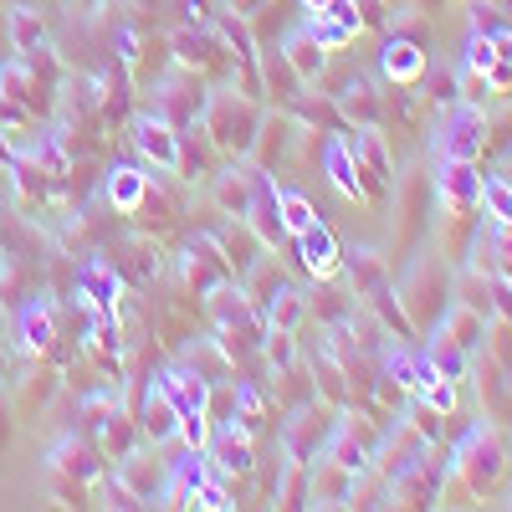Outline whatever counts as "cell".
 <instances>
[{"label":"cell","mask_w":512,"mask_h":512,"mask_svg":"<svg viewBox=\"0 0 512 512\" xmlns=\"http://www.w3.org/2000/svg\"><path fill=\"white\" fill-rule=\"evenodd\" d=\"M185 282L195 287V297H210L221 282H231L226 256H221V246L210 241V236H195V241L185 246Z\"/></svg>","instance_id":"cell-10"},{"label":"cell","mask_w":512,"mask_h":512,"mask_svg":"<svg viewBox=\"0 0 512 512\" xmlns=\"http://www.w3.org/2000/svg\"><path fill=\"white\" fill-rule=\"evenodd\" d=\"M103 451H93L88 441H62L57 446V472H67V477H77V482H98V472H103Z\"/></svg>","instance_id":"cell-23"},{"label":"cell","mask_w":512,"mask_h":512,"mask_svg":"<svg viewBox=\"0 0 512 512\" xmlns=\"http://www.w3.org/2000/svg\"><path fill=\"white\" fill-rule=\"evenodd\" d=\"M113 41H118V62H123V67H134V62H139V36H134V26H118Z\"/></svg>","instance_id":"cell-36"},{"label":"cell","mask_w":512,"mask_h":512,"mask_svg":"<svg viewBox=\"0 0 512 512\" xmlns=\"http://www.w3.org/2000/svg\"><path fill=\"white\" fill-rule=\"evenodd\" d=\"M185 11H190V26H205V11L210 6H205V0H185Z\"/></svg>","instance_id":"cell-39"},{"label":"cell","mask_w":512,"mask_h":512,"mask_svg":"<svg viewBox=\"0 0 512 512\" xmlns=\"http://www.w3.org/2000/svg\"><path fill=\"white\" fill-rule=\"evenodd\" d=\"M292 246H297V262H303V272L318 277V282L338 277V267H344V256H338V241H333V231H328L323 221H313L308 231H297Z\"/></svg>","instance_id":"cell-11"},{"label":"cell","mask_w":512,"mask_h":512,"mask_svg":"<svg viewBox=\"0 0 512 512\" xmlns=\"http://www.w3.org/2000/svg\"><path fill=\"white\" fill-rule=\"evenodd\" d=\"M282 57H287V67L303 77V82H318L323 72H328V52L318 47V41L308 36V26H297V31H287V41H282Z\"/></svg>","instance_id":"cell-18"},{"label":"cell","mask_w":512,"mask_h":512,"mask_svg":"<svg viewBox=\"0 0 512 512\" xmlns=\"http://www.w3.org/2000/svg\"><path fill=\"white\" fill-rule=\"evenodd\" d=\"M436 200L451 210V216L477 210L482 205V169H477V159H441L436 164Z\"/></svg>","instance_id":"cell-6"},{"label":"cell","mask_w":512,"mask_h":512,"mask_svg":"<svg viewBox=\"0 0 512 512\" xmlns=\"http://www.w3.org/2000/svg\"><path fill=\"white\" fill-rule=\"evenodd\" d=\"M338 108H344V118H354L359 128H379V93L369 88L364 77H354L344 93H338Z\"/></svg>","instance_id":"cell-24"},{"label":"cell","mask_w":512,"mask_h":512,"mask_svg":"<svg viewBox=\"0 0 512 512\" xmlns=\"http://www.w3.org/2000/svg\"><path fill=\"white\" fill-rule=\"evenodd\" d=\"M487 144V113L482 103H451V113L441 118V159H482Z\"/></svg>","instance_id":"cell-4"},{"label":"cell","mask_w":512,"mask_h":512,"mask_svg":"<svg viewBox=\"0 0 512 512\" xmlns=\"http://www.w3.org/2000/svg\"><path fill=\"white\" fill-rule=\"evenodd\" d=\"M492 67H497V47H492V36H487V31H472V36H466V72L487 77Z\"/></svg>","instance_id":"cell-32"},{"label":"cell","mask_w":512,"mask_h":512,"mask_svg":"<svg viewBox=\"0 0 512 512\" xmlns=\"http://www.w3.org/2000/svg\"><path fill=\"white\" fill-rule=\"evenodd\" d=\"M0 277H6V246H0Z\"/></svg>","instance_id":"cell-43"},{"label":"cell","mask_w":512,"mask_h":512,"mask_svg":"<svg viewBox=\"0 0 512 512\" xmlns=\"http://www.w3.org/2000/svg\"><path fill=\"white\" fill-rule=\"evenodd\" d=\"M425 67H431V57H425V47L415 36H390L379 52V72L395 82V88H415V82L425 77Z\"/></svg>","instance_id":"cell-12"},{"label":"cell","mask_w":512,"mask_h":512,"mask_svg":"<svg viewBox=\"0 0 512 512\" xmlns=\"http://www.w3.org/2000/svg\"><path fill=\"white\" fill-rule=\"evenodd\" d=\"M318 159H323V175L333 180V190L338 195H349V200H369L364 195V175H359V159L349 154V144L344 139H323V149H318Z\"/></svg>","instance_id":"cell-16"},{"label":"cell","mask_w":512,"mask_h":512,"mask_svg":"<svg viewBox=\"0 0 512 512\" xmlns=\"http://www.w3.org/2000/svg\"><path fill=\"white\" fill-rule=\"evenodd\" d=\"M267 364H272V369L297 364V344H292V333H287V328H272V333H267Z\"/></svg>","instance_id":"cell-35"},{"label":"cell","mask_w":512,"mask_h":512,"mask_svg":"<svg viewBox=\"0 0 512 512\" xmlns=\"http://www.w3.org/2000/svg\"><path fill=\"white\" fill-rule=\"evenodd\" d=\"M256 67H262V88H267V93H277L282 103H292V98H297V88H308V82H303V77H297V72L287 67L282 47H277V52H267V57L256 62Z\"/></svg>","instance_id":"cell-26"},{"label":"cell","mask_w":512,"mask_h":512,"mask_svg":"<svg viewBox=\"0 0 512 512\" xmlns=\"http://www.w3.org/2000/svg\"><path fill=\"white\" fill-rule=\"evenodd\" d=\"M354 477L359 472H344V466L328 461V456L308 461V507H349Z\"/></svg>","instance_id":"cell-13"},{"label":"cell","mask_w":512,"mask_h":512,"mask_svg":"<svg viewBox=\"0 0 512 512\" xmlns=\"http://www.w3.org/2000/svg\"><path fill=\"white\" fill-rule=\"evenodd\" d=\"M446 6V0H410V11H420V16H436Z\"/></svg>","instance_id":"cell-40"},{"label":"cell","mask_w":512,"mask_h":512,"mask_svg":"<svg viewBox=\"0 0 512 512\" xmlns=\"http://www.w3.org/2000/svg\"><path fill=\"white\" fill-rule=\"evenodd\" d=\"M139 436H144L149 446H169V441L180 436V405L169 400L164 384H154V390L144 395V410H139Z\"/></svg>","instance_id":"cell-14"},{"label":"cell","mask_w":512,"mask_h":512,"mask_svg":"<svg viewBox=\"0 0 512 512\" xmlns=\"http://www.w3.org/2000/svg\"><path fill=\"white\" fill-rule=\"evenodd\" d=\"M256 169H221V175H210V200L226 221H246L251 205H256Z\"/></svg>","instance_id":"cell-9"},{"label":"cell","mask_w":512,"mask_h":512,"mask_svg":"<svg viewBox=\"0 0 512 512\" xmlns=\"http://www.w3.org/2000/svg\"><path fill=\"white\" fill-rule=\"evenodd\" d=\"M159 384L169 390V400L180 405V415H185V410H205V415H210V379H205V374H195L190 364L169 369V374H164Z\"/></svg>","instance_id":"cell-19"},{"label":"cell","mask_w":512,"mask_h":512,"mask_svg":"<svg viewBox=\"0 0 512 512\" xmlns=\"http://www.w3.org/2000/svg\"><path fill=\"white\" fill-rule=\"evenodd\" d=\"M308 318V297L297 292V287H282L272 303H267V323L272 328H287V333H297V323Z\"/></svg>","instance_id":"cell-28"},{"label":"cell","mask_w":512,"mask_h":512,"mask_svg":"<svg viewBox=\"0 0 512 512\" xmlns=\"http://www.w3.org/2000/svg\"><path fill=\"white\" fill-rule=\"evenodd\" d=\"M210 241L221 246V256H226V267L236 272V282H241V277H246L256 262H262V256H267V241L251 231V221H231L226 231H216Z\"/></svg>","instance_id":"cell-15"},{"label":"cell","mask_w":512,"mask_h":512,"mask_svg":"<svg viewBox=\"0 0 512 512\" xmlns=\"http://www.w3.org/2000/svg\"><path fill=\"white\" fill-rule=\"evenodd\" d=\"M415 395H420V405H425V410H436V415L461 410V384H456V379H446V374H436V369L420 379V390H415Z\"/></svg>","instance_id":"cell-27"},{"label":"cell","mask_w":512,"mask_h":512,"mask_svg":"<svg viewBox=\"0 0 512 512\" xmlns=\"http://www.w3.org/2000/svg\"><path fill=\"white\" fill-rule=\"evenodd\" d=\"M277 210H282V231H287V236L308 231V226L318 221V210H313V200H308L303 190H277Z\"/></svg>","instance_id":"cell-29"},{"label":"cell","mask_w":512,"mask_h":512,"mask_svg":"<svg viewBox=\"0 0 512 512\" xmlns=\"http://www.w3.org/2000/svg\"><path fill=\"white\" fill-rule=\"evenodd\" d=\"M482 354H487L502 374H512V323H492V328H487V344H482Z\"/></svg>","instance_id":"cell-33"},{"label":"cell","mask_w":512,"mask_h":512,"mask_svg":"<svg viewBox=\"0 0 512 512\" xmlns=\"http://www.w3.org/2000/svg\"><path fill=\"white\" fill-rule=\"evenodd\" d=\"M108 200H113V210H123V216H139V205L149 200V175L134 169V164H118L108 175Z\"/></svg>","instance_id":"cell-21"},{"label":"cell","mask_w":512,"mask_h":512,"mask_svg":"<svg viewBox=\"0 0 512 512\" xmlns=\"http://www.w3.org/2000/svg\"><path fill=\"white\" fill-rule=\"evenodd\" d=\"M169 47H175V62H180L185 72H195V67H205V62H210L216 41L205 36V26H180L175 36H169Z\"/></svg>","instance_id":"cell-25"},{"label":"cell","mask_w":512,"mask_h":512,"mask_svg":"<svg viewBox=\"0 0 512 512\" xmlns=\"http://www.w3.org/2000/svg\"><path fill=\"white\" fill-rule=\"evenodd\" d=\"M425 364H431L436 374H446V379H456V384H466V379H472V354H466V349H456L451 344V338L436 328L431 333V349H425Z\"/></svg>","instance_id":"cell-22"},{"label":"cell","mask_w":512,"mask_h":512,"mask_svg":"<svg viewBox=\"0 0 512 512\" xmlns=\"http://www.w3.org/2000/svg\"><path fill=\"white\" fill-rule=\"evenodd\" d=\"M456 466H461V482L472 487V497H492L497 492V482L507 477V451H502V441H497V431H477L461 441V451H456Z\"/></svg>","instance_id":"cell-2"},{"label":"cell","mask_w":512,"mask_h":512,"mask_svg":"<svg viewBox=\"0 0 512 512\" xmlns=\"http://www.w3.org/2000/svg\"><path fill=\"white\" fill-rule=\"evenodd\" d=\"M210 431H216V425H210V415H205V410H185V415H180V436H175V441H185V451H205V446H210Z\"/></svg>","instance_id":"cell-31"},{"label":"cell","mask_w":512,"mask_h":512,"mask_svg":"<svg viewBox=\"0 0 512 512\" xmlns=\"http://www.w3.org/2000/svg\"><path fill=\"white\" fill-rule=\"evenodd\" d=\"M6 36H11V52H16V57L47 52V26H41V16H36L31 6H11V11H6Z\"/></svg>","instance_id":"cell-20"},{"label":"cell","mask_w":512,"mask_h":512,"mask_svg":"<svg viewBox=\"0 0 512 512\" xmlns=\"http://www.w3.org/2000/svg\"><path fill=\"white\" fill-rule=\"evenodd\" d=\"M333 410H323L318 400H308L303 410H297L287 425H282V456L287 461H297V466H308V461H318L323 456V446H328V436H333Z\"/></svg>","instance_id":"cell-3"},{"label":"cell","mask_w":512,"mask_h":512,"mask_svg":"<svg viewBox=\"0 0 512 512\" xmlns=\"http://www.w3.org/2000/svg\"><path fill=\"white\" fill-rule=\"evenodd\" d=\"M487 292H492V308L502 313V323H512V277L507 282H492Z\"/></svg>","instance_id":"cell-37"},{"label":"cell","mask_w":512,"mask_h":512,"mask_svg":"<svg viewBox=\"0 0 512 512\" xmlns=\"http://www.w3.org/2000/svg\"><path fill=\"white\" fill-rule=\"evenodd\" d=\"M205 134H210V144L216 149H226V154H251V144H256V128H262V108L251 103V93H236V88H221V93H210L205 98Z\"/></svg>","instance_id":"cell-1"},{"label":"cell","mask_w":512,"mask_h":512,"mask_svg":"<svg viewBox=\"0 0 512 512\" xmlns=\"http://www.w3.org/2000/svg\"><path fill=\"white\" fill-rule=\"evenodd\" d=\"M98 451H103V456H113V461L134 451V425H128V415H118V410H113V415L98 425Z\"/></svg>","instance_id":"cell-30"},{"label":"cell","mask_w":512,"mask_h":512,"mask_svg":"<svg viewBox=\"0 0 512 512\" xmlns=\"http://www.w3.org/2000/svg\"><path fill=\"white\" fill-rule=\"evenodd\" d=\"M303 11H308V16H318V11H328V0H303Z\"/></svg>","instance_id":"cell-42"},{"label":"cell","mask_w":512,"mask_h":512,"mask_svg":"<svg viewBox=\"0 0 512 512\" xmlns=\"http://www.w3.org/2000/svg\"><path fill=\"white\" fill-rule=\"evenodd\" d=\"M16 338H21V354H47L52 338H57V318L47 297H31V303L16 313Z\"/></svg>","instance_id":"cell-17"},{"label":"cell","mask_w":512,"mask_h":512,"mask_svg":"<svg viewBox=\"0 0 512 512\" xmlns=\"http://www.w3.org/2000/svg\"><path fill=\"white\" fill-rule=\"evenodd\" d=\"M6 446H11V410L0 400V456H6Z\"/></svg>","instance_id":"cell-38"},{"label":"cell","mask_w":512,"mask_h":512,"mask_svg":"<svg viewBox=\"0 0 512 512\" xmlns=\"http://www.w3.org/2000/svg\"><path fill=\"white\" fill-rule=\"evenodd\" d=\"M359 31H364L359 0H328V11L308 16V36L318 41L323 52H344V47H354Z\"/></svg>","instance_id":"cell-7"},{"label":"cell","mask_w":512,"mask_h":512,"mask_svg":"<svg viewBox=\"0 0 512 512\" xmlns=\"http://www.w3.org/2000/svg\"><path fill=\"white\" fill-rule=\"evenodd\" d=\"M134 149L144 164H154L159 175H180V128L164 113H139L134 118Z\"/></svg>","instance_id":"cell-5"},{"label":"cell","mask_w":512,"mask_h":512,"mask_svg":"<svg viewBox=\"0 0 512 512\" xmlns=\"http://www.w3.org/2000/svg\"><path fill=\"white\" fill-rule=\"evenodd\" d=\"M6 379H11V349L0 344V390H6Z\"/></svg>","instance_id":"cell-41"},{"label":"cell","mask_w":512,"mask_h":512,"mask_svg":"<svg viewBox=\"0 0 512 512\" xmlns=\"http://www.w3.org/2000/svg\"><path fill=\"white\" fill-rule=\"evenodd\" d=\"M118 482L134 492L139 502H164V487H169V461H159V456H149V451H128V456H118Z\"/></svg>","instance_id":"cell-8"},{"label":"cell","mask_w":512,"mask_h":512,"mask_svg":"<svg viewBox=\"0 0 512 512\" xmlns=\"http://www.w3.org/2000/svg\"><path fill=\"white\" fill-rule=\"evenodd\" d=\"M507 11H512V0H507Z\"/></svg>","instance_id":"cell-44"},{"label":"cell","mask_w":512,"mask_h":512,"mask_svg":"<svg viewBox=\"0 0 512 512\" xmlns=\"http://www.w3.org/2000/svg\"><path fill=\"white\" fill-rule=\"evenodd\" d=\"M185 507H205V512H226V507H236L231 502V492H226V482L221 477H205L195 492H190V502Z\"/></svg>","instance_id":"cell-34"}]
</instances>
